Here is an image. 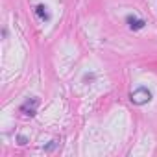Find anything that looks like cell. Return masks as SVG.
Listing matches in <instances>:
<instances>
[{
    "instance_id": "cell-1",
    "label": "cell",
    "mask_w": 157,
    "mask_h": 157,
    "mask_svg": "<svg viewBox=\"0 0 157 157\" xmlns=\"http://www.w3.org/2000/svg\"><path fill=\"white\" fill-rule=\"evenodd\" d=\"M135 105H144V104H148L150 100H151V93L146 89V87H139V89H135L133 93H131V98H129Z\"/></svg>"
},
{
    "instance_id": "cell-2",
    "label": "cell",
    "mask_w": 157,
    "mask_h": 157,
    "mask_svg": "<svg viewBox=\"0 0 157 157\" xmlns=\"http://www.w3.org/2000/svg\"><path fill=\"white\" fill-rule=\"evenodd\" d=\"M37 107H39V98H28L22 105H21V113H24L26 117H33L37 113Z\"/></svg>"
},
{
    "instance_id": "cell-3",
    "label": "cell",
    "mask_w": 157,
    "mask_h": 157,
    "mask_svg": "<svg viewBox=\"0 0 157 157\" xmlns=\"http://www.w3.org/2000/svg\"><path fill=\"white\" fill-rule=\"evenodd\" d=\"M126 21H128V24H129V28H131V30H142V28H144V24H146L142 19H137V17H133V15H129Z\"/></svg>"
},
{
    "instance_id": "cell-4",
    "label": "cell",
    "mask_w": 157,
    "mask_h": 157,
    "mask_svg": "<svg viewBox=\"0 0 157 157\" xmlns=\"http://www.w3.org/2000/svg\"><path fill=\"white\" fill-rule=\"evenodd\" d=\"M35 13H37V15H39V17H41V19H43V21H48V19H50V15H48V13H46V8H44V6H43V4H41V6H37V8H35Z\"/></svg>"
}]
</instances>
